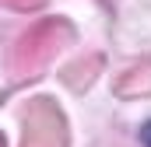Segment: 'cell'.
<instances>
[{
  "label": "cell",
  "instance_id": "obj_3",
  "mask_svg": "<svg viewBox=\"0 0 151 147\" xmlns=\"http://www.w3.org/2000/svg\"><path fill=\"white\" fill-rule=\"evenodd\" d=\"M99 67H102V60H99V56H88V60H81V63H74V67H67V70H63V81H67V88H74V91H81V88H88Z\"/></svg>",
  "mask_w": 151,
  "mask_h": 147
},
{
  "label": "cell",
  "instance_id": "obj_6",
  "mask_svg": "<svg viewBox=\"0 0 151 147\" xmlns=\"http://www.w3.org/2000/svg\"><path fill=\"white\" fill-rule=\"evenodd\" d=\"M0 147H7V144H4V133H0Z\"/></svg>",
  "mask_w": 151,
  "mask_h": 147
},
{
  "label": "cell",
  "instance_id": "obj_4",
  "mask_svg": "<svg viewBox=\"0 0 151 147\" xmlns=\"http://www.w3.org/2000/svg\"><path fill=\"white\" fill-rule=\"evenodd\" d=\"M42 0H0V7H11V11H35Z\"/></svg>",
  "mask_w": 151,
  "mask_h": 147
},
{
  "label": "cell",
  "instance_id": "obj_2",
  "mask_svg": "<svg viewBox=\"0 0 151 147\" xmlns=\"http://www.w3.org/2000/svg\"><path fill=\"white\" fill-rule=\"evenodd\" d=\"M21 147H67V119L56 102H49V98L28 102Z\"/></svg>",
  "mask_w": 151,
  "mask_h": 147
},
{
  "label": "cell",
  "instance_id": "obj_5",
  "mask_svg": "<svg viewBox=\"0 0 151 147\" xmlns=\"http://www.w3.org/2000/svg\"><path fill=\"white\" fill-rule=\"evenodd\" d=\"M141 137H144V144L151 147V123H148V126H144V130H141Z\"/></svg>",
  "mask_w": 151,
  "mask_h": 147
},
{
  "label": "cell",
  "instance_id": "obj_1",
  "mask_svg": "<svg viewBox=\"0 0 151 147\" xmlns=\"http://www.w3.org/2000/svg\"><path fill=\"white\" fill-rule=\"evenodd\" d=\"M70 39H74V28L63 18H46V21L32 25L25 35L14 42L7 67H11L14 77H39L56 60V53L63 46H70Z\"/></svg>",
  "mask_w": 151,
  "mask_h": 147
}]
</instances>
